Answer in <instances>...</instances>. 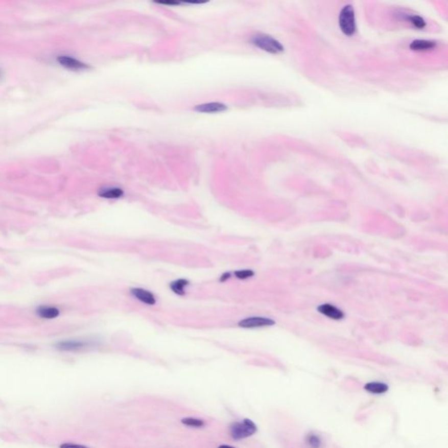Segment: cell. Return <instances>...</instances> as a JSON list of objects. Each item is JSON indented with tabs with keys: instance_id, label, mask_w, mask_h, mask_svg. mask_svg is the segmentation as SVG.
Masks as SVG:
<instances>
[{
	"instance_id": "cell-1",
	"label": "cell",
	"mask_w": 448,
	"mask_h": 448,
	"mask_svg": "<svg viewBox=\"0 0 448 448\" xmlns=\"http://www.w3.org/2000/svg\"><path fill=\"white\" fill-rule=\"evenodd\" d=\"M339 27L342 33L347 36H352L356 33V14L354 7L350 4L343 6L339 13Z\"/></svg>"
},
{
	"instance_id": "cell-2",
	"label": "cell",
	"mask_w": 448,
	"mask_h": 448,
	"mask_svg": "<svg viewBox=\"0 0 448 448\" xmlns=\"http://www.w3.org/2000/svg\"><path fill=\"white\" fill-rule=\"evenodd\" d=\"M250 41L256 48L271 54H277L284 50L282 43L268 34H256L251 38Z\"/></svg>"
},
{
	"instance_id": "cell-3",
	"label": "cell",
	"mask_w": 448,
	"mask_h": 448,
	"mask_svg": "<svg viewBox=\"0 0 448 448\" xmlns=\"http://www.w3.org/2000/svg\"><path fill=\"white\" fill-rule=\"evenodd\" d=\"M257 428L256 425L250 419H244L242 422H235L230 426V435L234 439H243L253 435Z\"/></svg>"
},
{
	"instance_id": "cell-4",
	"label": "cell",
	"mask_w": 448,
	"mask_h": 448,
	"mask_svg": "<svg viewBox=\"0 0 448 448\" xmlns=\"http://www.w3.org/2000/svg\"><path fill=\"white\" fill-rule=\"evenodd\" d=\"M93 342L86 340H65L55 345V348L64 352H77L93 346Z\"/></svg>"
},
{
	"instance_id": "cell-5",
	"label": "cell",
	"mask_w": 448,
	"mask_h": 448,
	"mask_svg": "<svg viewBox=\"0 0 448 448\" xmlns=\"http://www.w3.org/2000/svg\"><path fill=\"white\" fill-rule=\"evenodd\" d=\"M275 321L270 318L260 317H248L240 320L238 322V326L242 328H258V327H265V326H273Z\"/></svg>"
},
{
	"instance_id": "cell-6",
	"label": "cell",
	"mask_w": 448,
	"mask_h": 448,
	"mask_svg": "<svg viewBox=\"0 0 448 448\" xmlns=\"http://www.w3.org/2000/svg\"><path fill=\"white\" fill-rule=\"evenodd\" d=\"M130 293L135 299L146 305H155L157 303L155 295L152 292H150L149 290L144 289L140 287H134L130 290Z\"/></svg>"
},
{
	"instance_id": "cell-7",
	"label": "cell",
	"mask_w": 448,
	"mask_h": 448,
	"mask_svg": "<svg viewBox=\"0 0 448 448\" xmlns=\"http://www.w3.org/2000/svg\"><path fill=\"white\" fill-rule=\"evenodd\" d=\"M59 63L63 67L69 68V69H86L89 68V65L86 64L83 61H79L77 59L71 57L69 55H60L57 58Z\"/></svg>"
},
{
	"instance_id": "cell-8",
	"label": "cell",
	"mask_w": 448,
	"mask_h": 448,
	"mask_svg": "<svg viewBox=\"0 0 448 448\" xmlns=\"http://www.w3.org/2000/svg\"><path fill=\"white\" fill-rule=\"evenodd\" d=\"M194 110L201 113H220L228 110V107L222 103H207L196 105Z\"/></svg>"
},
{
	"instance_id": "cell-9",
	"label": "cell",
	"mask_w": 448,
	"mask_h": 448,
	"mask_svg": "<svg viewBox=\"0 0 448 448\" xmlns=\"http://www.w3.org/2000/svg\"><path fill=\"white\" fill-rule=\"evenodd\" d=\"M318 311L320 312V314L326 315V317L331 318L333 320H342L344 318V314L342 310L330 304L320 305L318 308Z\"/></svg>"
},
{
	"instance_id": "cell-10",
	"label": "cell",
	"mask_w": 448,
	"mask_h": 448,
	"mask_svg": "<svg viewBox=\"0 0 448 448\" xmlns=\"http://www.w3.org/2000/svg\"><path fill=\"white\" fill-rule=\"evenodd\" d=\"M124 195H125L124 190L116 186L103 187L98 191V195L102 198L111 199V200L122 198Z\"/></svg>"
},
{
	"instance_id": "cell-11",
	"label": "cell",
	"mask_w": 448,
	"mask_h": 448,
	"mask_svg": "<svg viewBox=\"0 0 448 448\" xmlns=\"http://www.w3.org/2000/svg\"><path fill=\"white\" fill-rule=\"evenodd\" d=\"M36 314L39 317L45 320H52L57 318L60 314V310L55 306H49V305H41L37 308Z\"/></svg>"
},
{
	"instance_id": "cell-12",
	"label": "cell",
	"mask_w": 448,
	"mask_h": 448,
	"mask_svg": "<svg viewBox=\"0 0 448 448\" xmlns=\"http://www.w3.org/2000/svg\"><path fill=\"white\" fill-rule=\"evenodd\" d=\"M436 46V42L430 40H414L410 44V49L413 51H427Z\"/></svg>"
},
{
	"instance_id": "cell-13",
	"label": "cell",
	"mask_w": 448,
	"mask_h": 448,
	"mask_svg": "<svg viewBox=\"0 0 448 448\" xmlns=\"http://www.w3.org/2000/svg\"><path fill=\"white\" fill-rule=\"evenodd\" d=\"M189 285H190V282L186 278H179V279H176V280L173 281L169 284V288L175 294L179 296H184L186 294L185 289L188 287Z\"/></svg>"
},
{
	"instance_id": "cell-14",
	"label": "cell",
	"mask_w": 448,
	"mask_h": 448,
	"mask_svg": "<svg viewBox=\"0 0 448 448\" xmlns=\"http://www.w3.org/2000/svg\"><path fill=\"white\" fill-rule=\"evenodd\" d=\"M364 389L369 393L384 394L387 392L389 386L387 384L381 383V382H371V383L366 384Z\"/></svg>"
},
{
	"instance_id": "cell-15",
	"label": "cell",
	"mask_w": 448,
	"mask_h": 448,
	"mask_svg": "<svg viewBox=\"0 0 448 448\" xmlns=\"http://www.w3.org/2000/svg\"><path fill=\"white\" fill-rule=\"evenodd\" d=\"M407 19H408V21L410 22L413 27L418 28V29H423V28H426V26H427L426 20L419 15H413V14H412V15H409L408 17H407Z\"/></svg>"
},
{
	"instance_id": "cell-16",
	"label": "cell",
	"mask_w": 448,
	"mask_h": 448,
	"mask_svg": "<svg viewBox=\"0 0 448 448\" xmlns=\"http://www.w3.org/2000/svg\"><path fill=\"white\" fill-rule=\"evenodd\" d=\"M234 275L238 279L245 280V279L254 277L255 272L252 270H250V269H245V270H238V271H235L234 272Z\"/></svg>"
},
{
	"instance_id": "cell-17",
	"label": "cell",
	"mask_w": 448,
	"mask_h": 448,
	"mask_svg": "<svg viewBox=\"0 0 448 448\" xmlns=\"http://www.w3.org/2000/svg\"><path fill=\"white\" fill-rule=\"evenodd\" d=\"M181 422H182L183 424L187 426V427H196V428H200V427H204L205 425L203 420L198 419V418H183Z\"/></svg>"
},
{
	"instance_id": "cell-18",
	"label": "cell",
	"mask_w": 448,
	"mask_h": 448,
	"mask_svg": "<svg viewBox=\"0 0 448 448\" xmlns=\"http://www.w3.org/2000/svg\"><path fill=\"white\" fill-rule=\"evenodd\" d=\"M306 443L311 448H320L321 446V439L320 437L315 434H309L306 437Z\"/></svg>"
},
{
	"instance_id": "cell-19",
	"label": "cell",
	"mask_w": 448,
	"mask_h": 448,
	"mask_svg": "<svg viewBox=\"0 0 448 448\" xmlns=\"http://www.w3.org/2000/svg\"><path fill=\"white\" fill-rule=\"evenodd\" d=\"M60 448H89L85 445H78V444H74V443H64L60 445Z\"/></svg>"
},
{
	"instance_id": "cell-20",
	"label": "cell",
	"mask_w": 448,
	"mask_h": 448,
	"mask_svg": "<svg viewBox=\"0 0 448 448\" xmlns=\"http://www.w3.org/2000/svg\"><path fill=\"white\" fill-rule=\"evenodd\" d=\"M231 273L230 272H224L220 276L219 281L221 283H225L227 281L231 278Z\"/></svg>"
},
{
	"instance_id": "cell-21",
	"label": "cell",
	"mask_w": 448,
	"mask_h": 448,
	"mask_svg": "<svg viewBox=\"0 0 448 448\" xmlns=\"http://www.w3.org/2000/svg\"><path fill=\"white\" fill-rule=\"evenodd\" d=\"M159 4H162V5H172V6H177V5H180V2H175V1H161V2H158Z\"/></svg>"
},
{
	"instance_id": "cell-22",
	"label": "cell",
	"mask_w": 448,
	"mask_h": 448,
	"mask_svg": "<svg viewBox=\"0 0 448 448\" xmlns=\"http://www.w3.org/2000/svg\"><path fill=\"white\" fill-rule=\"evenodd\" d=\"M218 448H235V447H233V446H230V445H220L219 447H218Z\"/></svg>"
}]
</instances>
